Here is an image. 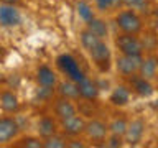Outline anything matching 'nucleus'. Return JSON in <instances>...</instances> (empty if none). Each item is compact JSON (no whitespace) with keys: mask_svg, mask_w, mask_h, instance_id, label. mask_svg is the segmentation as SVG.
I'll use <instances>...</instances> for the list:
<instances>
[{"mask_svg":"<svg viewBox=\"0 0 158 148\" xmlns=\"http://www.w3.org/2000/svg\"><path fill=\"white\" fill-rule=\"evenodd\" d=\"M117 27L122 30V33H130V35H137L138 31H142L143 23L142 18L133 12V10H125V12H120L115 18Z\"/></svg>","mask_w":158,"mask_h":148,"instance_id":"1","label":"nucleus"},{"mask_svg":"<svg viewBox=\"0 0 158 148\" xmlns=\"http://www.w3.org/2000/svg\"><path fill=\"white\" fill-rule=\"evenodd\" d=\"M115 46L122 54H130V56H142L143 53V44L135 35L130 33H122L115 38Z\"/></svg>","mask_w":158,"mask_h":148,"instance_id":"2","label":"nucleus"},{"mask_svg":"<svg viewBox=\"0 0 158 148\" xmlns=\"http://www.w3.org/2000/svg\"><path fill=\"white\" fill-rule=\"evenodd\" d=\"M56 63H58L59 69H61L63 72H66V76L69 77V81L77 82L79 79L84 76L82 71L79 69V64L76 63V59H74L71 54H61V56L58 58Z\"/></svg>","mask_w":158,"mask_h":148,"instance_id":"3","label":"nucleus"},{"mask_svg":"<svg viewBox=\"0 0 158 148\" xmlns=\"http://www.w3.org/2000/svg\"><path fill=\"white\" fill-rule=\"evenodd\" d=\"M22 23L20 12L15 8V5H0V27L5 28H13Z\"/></svg>","mask_w":158,"mask_h":148,"instance_id":"4","label":"nucleus"},{"mask_svg":"<svg viewBox=\"0 0 158 148\" xmlns=\"http://www.w3.org/2000/svg\"><path fill=\"white\" fill-rule=\"evenodd\" d=\"M143 132H145V122L142 118H137V120H132L130 123H127V130L123 133L127 145H130V146L138 145L142 142Z\"/></svg>","mask_w":158,"mask_h":148,"instance_id":"5","label":"nucleus"},{"mask_svg":"<svg viewBox=\"0 0 158 148\" xmlns=\"http://www.w3.org/2000/svg\"><path fill=\"white\" fill-rule=\"evenodd\" d=\"M89 54L94 59V63L101 68V71H107L109 69V66H110V49L102 39L97 43V46L92 51H89Z\"/></svg>","mask_w":158,"mask_h":148,"instance_id":"6","label":"nucleus"},{"mask_svg":"<svg viewBox=\"0 0 158 148\" xmlns=\"http://www.w3.org/2000/svg\"><path fill=\"white\" fill-rule=\"evenodd\" d=\"M142 63V56H130V54H122L117 59V71L123 74V76H132V74L138 72Z\"/></svg>","mask_w":158,"mask_h":148,"instance_id":"7","label":"nucleus"},{"mask_svg":"<svg viewBox=\"0 0 158 148\" xmlns=\"http://www.w3.org/2000/svg\"><path fill=\"white\" fill-rule=\"evenodd\" d=\"M18 133V123L10 117L0 118V145L13 140Z\"/></svg>","mask_w":158,"mask_h":148,"instance_id":"8","label":"nucleus"},{"mask_svg":"<svg viewBox=\"0 0 158 148\" xmlns=\"http://www.w3.org/2000/svg\"><path fill=\"white\" fill-rule=\"evenodd\" d=\"M84 132L87 133V137L91 138L94 142H104L107 137V132L109 128L104 122L101 120H91L89 123H86V128H84Z\"/></svg>","mask_w":158,"mask_h":148,"instance_id":"9","label":"nucleus"},{"mask_svg":"<svg viewBox=\"0 0 158 148\" xmlns=\"http://www.w3.org/2000/svg\"><path fill=\"white\" fill-rule=\"evenodd\" d=\"M84 128H86V122H84L82 117L76 115V113L68 118H63V130L68 135H71V137L81 135L84 132Z\"/></svg>","mask_w":158,"mask_h":148,"instance_id":"10","label":"nucleus"},{"mask_svg":"<svg viewBox=\"0 0 158 148\" xmlns=\"http://www.w3.org/2000/svg\"><path fill=\"white\" fill-rule=\"evenodd\" d=\"M76 84H77V91H79V96L81 97L87 99V101H94V99L97 97L99 89L96 86V82H92V79L82 76Z\"/></svg>","mask_w":158,"mask_h":148,"instance_id":"11","label":"nucleus"},{"mask_svg":"<svg viewBox=\"0 0 158 148\" xmlns=\"http://www.w3.org/2000/svg\"><path fill=\"white\" fill-rule=\"evenodd\" d=\"M36 81L41 87L53 89L56 86V74H54L48 66H40L36 71Z\"/></svg>","mask_w":158,"mask_h":148,"instance_id":"12","label":"nucleus"},{"mask_svg":"<svg viewBox=\"0 0 158 148\" xmlns=\"http://www.w3.org/2000/svg\"><path fill=\"white\" fill-rule=\"evenodd\" d=\"M0 107H2L5 112H8V113L17 112L18 107H20L18 97L15 96L13 92H10V91L2 92V94H0Z\"/></svg>","mask_w":158,"mask_h":148,"instance_id":"13","label":"nucleus"},{"mask_svg":"<svg viewBox=\"0 0 158 148\" xmlns=\"http://www.w3.org/2000/svg\"><path fill=\"white\" fill-rule=\"evenodd\" d=\"M54 112H56V115L61 118H68L76 113V107L73 105V102H69V99H59V101L54 104Z\"/></svg>","mask_w":158,"mask_h":148,"instance_id":"14","label":"nucleus"},{"mask_svg":"<svg viewBox=\"0 0 158 148\" xmlns=\"http://www.w3.org/2000/svg\"><path fill=\"white\" fill-rule=\"evenodd\" d=\"M138 72L143 79H148L152 81L153 77L156 76V59L155 58H147V59H142L140 63V68H138Z\"/></svg>","mask_w":158,"mask_h":148,"instance_id":"15","label":"nucleus"},{"mask_svg":"<svg viewBox=\"0 0 158 148\" xmlns=\"http://www.w3.org/2000/svg\"><path fill=\"white\" fill-rule=\"evenodd\" d=\"M87 30L94 35V36H97L99 39H102V38L107 36V25L101 18L89 20V22H87Z\"/></svg>","mask_w":158,"mask_h":148,"instance_id":"16","label":"nucleus"},{"mask_svg":"<svg viewBox=\"0 0 158 148\" xmlns=\"http://www.w3.org/2000/svg\"><path fill=\"white\" fill-rule=\"evenodd\" d=\"M130 99V91L125 86H118L112 91L110 94V102L114 105H125Z\"/></svg>","mask_w":158,"mask_h":148,"instance_id":"17","label":"nucleus"},{"mask_svg":"<svg viewBox=\"0 0 158 148\" xmlns=\"http://www.w3.org/2000/svg\"><path fill=\"white\" fill-rule=\"evenodd\" d=\"M38 133L43 138H48V137L54 135V133H56V123H54L53 118L43 117L41 120L38 122Z\"/></svg>","mask_w":158,"mask_h":148,"instance_id":"18","label":"nucleus"},{"mask_svg":"<svg viewBox=\"0 0 158 148\" xmlns=\"http://www.w3.org/2000/svg\"><path fill=\"white\" fill-rule=\"evenodd\" d=\"M133 89H135V92L142 97H150L153 94V91H155L152 86V82L148 81V79H143V77L133 81Z\"/></svg>","mask_w":158,"mask_h":148,"instance_id":"19","label":"nucleus"},{"mask_svg":"<svg viewBox=\"0 0 158 148\" xmlns=\"http://www.w3.org/2000/svg\"><path fill=\"white\" fill-rule=\"evenodd\" d=\"M59 94L64 99H76L79 97V91H77V84L74 81H66L59 84Z\"/></svg>","mask_w":158,"mask_h":148,"instance_id":"20","label":"nucleus"},{"mask_svg":"<svg viewBox=\"0 0 158 148\" xmlns=\"http://www.w3.org/2000/svg\"><path fill=\"white\" fill-rule=\"evenodd\" d=\"M101 41L97 36H94V35L89 31V30H84V31H81V44H82V48L86 49V51H92L94 48L97 46V43Z\"/></svg>","mask_w":158,"mask_h":148,"instance_id":"21","label":"nucleus"},{"mask_svg":"<svg viewBox=\"0 0 158 148\" xmlns=\"http://www.w3.org/2000/svg\"><path fill=\"white\" fill-rule=\"evenodd\" d=\"M76 10H77V15L81 17L84 22H89V20H92L94 18V13H92V8L89 7V3H86V2H77V5H76Z\"/></svg>","mask_w":158,"mask_h":148,"instance_id":"22","label":"nucleus"},{"mask_svg":"<svg viewBox=\"0 0 158 148\" xmlns=\"http://www.w3.org/2000/svg\"><path fill=\"white\" fill-rule=\"evenodd\" d=\"M64 146H66L64 138L56 135V133L48 137V138H44V142H43V148H64Z\"/></svg>","mask_w":158,"mask_h":148,"instance_id":"23","label":"nucleus"},{"mask_svg":"<svg viewBox=\"0 0 158 148\" xmlns=\"http://www.w3.org/2000/svg\"><path fill=\"white\" fill-rule=\"evenodd\" d=\"M107 128L114 133V135L123 137V133L127 130V122H125V118H115V120L110 123V127H107Z\"/></svg>","mask_w":158,"mask_h":148,"instance_id":"24","label":"nucleus"},{"mask_svg":"<svg viewBox=\"0 0 158 148\" xmlns=\"http://www.w3.org/2000/svg\"><path fill=\"white\" fill-rule=\"evenodd\" d=\"M122 5V0H96V7L101 12H109L110 8H115Z\"/></svg>","mask_w":158,"mask_h":148,"instance_id":"25","label":"nucleus"},{"mask_svg":"<svg viewBox=\"0 0 158 148\" xmlns=\"http://www.w3.org/2000/svg\"><path fill=\"white\" fill-rule=\"evenodd\" d=\"M122 3L130 8H137V10H143L147 7V0H122Z\"/></svg>","mask_w":158,"mask_h":148,"instance_id":"26","label":"nucleus"},{"mask_svg":"<svg viewBox=\"0 0 158 148\" xmlns=\"http://www.w3.org/2000/svg\"><path fill=\"white\" fill-rule=\"evenodd\" d=\"M23 146L25 148H43V142L40 138H25Z\"/></svg>","mask_w":158,"mask_h":148,"instance_id":"27","label":"nucleus"},{"mask_svg":"<svg viewBox=\"0 0 158 148\" xmlns=\"http://www.w3.org/2000/svg\"><path fill=\"white\" fill-rule=\"evenodd\" d=\"M109 146H112V148L122 146V137L120 135H114V133H112L110 140H109Z\"/></svg>","mask_w":158,"mask_h":148,"instance_id":"28","label":"nucleus"},{"mask_svg":"<svg viewBox=\"0 0 158 148\" xmlns=\"http://www.w3.org/2000/svg\"><path fill=\"white\" fill-rule=\"evenodd\" d=\"M66 146H69V148H82L84 143L79 142V140H74V142H71V143H66Z\"/></svg>","mask_w":158,"mask_h":148,"instance_id":"29","label":"nucleus"},{"mask_svg":"<svg viewBox=\"0 0 158 148\" xmlns=\"http://www.w3.org/2000/svg\"><path fill=\"white\" fill-rule=\"evenodd\" d=\"M20 0H0V3H5V5H17Z\"/></svg>","mask_w":158,"mask_h":148,"instance_id":"30","label":"nucleus"}]
</instances>
